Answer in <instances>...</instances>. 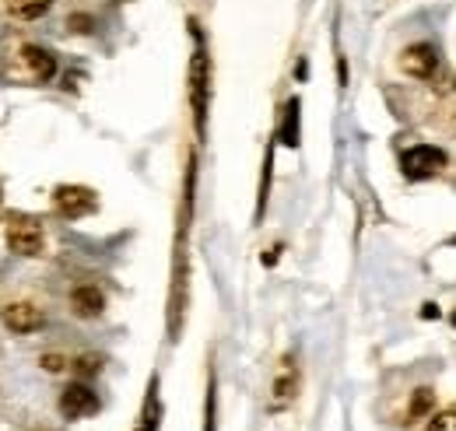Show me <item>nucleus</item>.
<instances>
[{"label":"nucleus","instance_id":"f257e3e1","mask_svg":"<svg viewBox=\"0 0 456 431\" xmlns=\"http://www.w3.org/2000/svg\"><path fill=\"white\" fill-rule=\"evenodd\" d=\"M190 28H193V56H190V74H186V81H190V109H193L197 134H204L208 102H211V56H208V46H204L197 25H190Z\"/></svg>","mask_w":456,"mask_h":431},{"label":"nucleus","instance_id":"f03ea898","mask_svg":"<svg viewBox=\"0 0 456 431\" xmlns=\"http://www.w3.org/2000/svg\"><path fill=\"white\" fill-rule=\"evenodd\" d=\"M4 235H7V249L18 253V256H39L43 246H46V232H43V221L36 215H25V211H14L4 221Z\"/></svg>","mask_w":456,"mask_h":431},{"label":"nucleus","instance_id":"7ed1b4c3","mask_svg":"<svg viewBox=\"0 0 456 431\" xmlns=\"http://www.w3.org/2000/svg\"><path fill=\"white\" fill-rule=\"evenodd\" d=\"M57 74V56L43 46H21L14 53V67H11V77L21 81V85H46L53 81Z\"/></svg>","mask_w":456,"mask_h":431},{"label":"nucleus","instance_id":"20e7f679","mask_svg":"<svg viewBox=\"0 0 456 431\" xmlns=\"http://www.w3.org/2000/svg\"><path fill=\"white\" fill-rule=\"evenodd\" d=\"M99 207V197L95 190L88 186H57L53 190V211L67 221H77V217H88Z\"/></svg>","mask_w":456,"mask_h":431},{"label":"nucleus","instance_id":"39448f33","mask_svg":"<svg viewBox=\"0 0 456 431\" xmlns=\"http://www.w3.org/2000/svg\"><path fill=\"white\" fill-rule=\"evenodd\" d=\"M60 414H63L67 421H85V418L99 414V396H95V389L85 386V382H70V386L60 393Z\"/></svg>","mask_w":456,"mask_h":431},{"label":"nucleus","instance_id":"423d86ee","mask_svg":"<svg viewBox=\"0 0 456 431\" xmlns=\"http://www.w3.org/2000/svg\"><path fill=\"white\" fill-rule=\"evenodd\" d=\"M400 165H403L407 179H432V175H439L446 168V155L439 148H432V144H418V148L403 151Z\"/></svg>","mask_w":456,"mask_h":431},{"label":"nucleus","instance_id":"0eeeda50","mask_svg":"<svg viewBox=\"0 0 456 431\" xmlns=\"http://www.w3.org/2000/svg\"><path fill=\"white\" fill-rule=\"evenodd\" d=\"M436 67H439V53H436V46H428V43L407 46V50L400 53V70H403L407 77H414V81H432V77H436Z\"/></svg>","mask_w":456,"mask_h":431},{"label":"nucleus","instance_id":"6e6552de","mask_svg":"<svg viewBox=\"0 0 456 431\" xmlns=\"http://www.w3.org/2000/svg\"><path fill=\"white\" fill-rule=\"evenodd\" d=\"M4 323H7V329H14V333H36L46 320H43V309L32 305V302H11L4 309Z\"/></svg>","mask_w":456,"mask_h":431},{"label":"nucleus","instance_id":"1a4fd4ad","mask_svg":"<svg viewBox=\"0 0 456 431\" xmlns=\"http://www.w3.org/2000/svg\"><path fill=\"white\" fill-rule=\"evenodd\" d=\"M295 393H298V369H295V358L288 354L285 362H281V369H278V376H274V400H271V411L288 407V403L295 400Z\"/></svg>","mask_w":456,"mask_h":431},{"label":"nucleus","instance_id":"9d476101","mask_svg":"<svg viewBox=\"0 0 456 431\" xmlns=\"http://www.w3.org/2000/svg\"><path fill=\"white\" fill-rule=\"evenodd\" d=\"M70 309H74V316H81V320H95V316L106 309V295H102L95 284H81V288L70 291Z\"/></svg>","mask_w":456,"mask_h":431},{"label":"nucleus","instance_id":"9b49d317","mask_svg":"<svg viewBox=\"0 0 456 431\" xmlns=\"http://www.w3.org/2000/svg\"><path fill=\"white\" fill-rule=\"evenodd\" d=\"M4 4H7V14L21 21H36L53 7V0H4Z\"/></svg>","mask_w":456,"mask_h":431},{"label":"nucleus","instance_id":"f8f14e48","mask_svg":"<svg viewBox=\"0 0 456 431\" xmlns=\"http://www.w3.org/2000/svg\"><path fill=\"white\" fill-rule=\"evenodd\" d=\"M159 414H162V407H159V396H155V382H151V389H148V400H144V414H141V425H137V431H155V428H159Z\"/></svg>","mask_w":456,"mask_h":431},{"label":"nucleus","instance_id":"ddd939ff","mask_svg":"<svg viewBox=\"0 0 456 431\" xmlns=\"http://www.w3.org/2000/svg\"><path fill=\"white\" fill-rule=\"evenodd\" d=\"M432 411V389H418L414 396H411V407H407V418L411 421H418V418H425Z\"/></svg>","mask_w":456,"mask_h":431},{"label":"nucleus","instance_id":"4468645a","mask_svg":"<svg viewBox=\"0 0 456 431\" xmlns=\"http://www.w3.org/2000/svg\"><path fill=\"white\" fill-rule=\"evenodd\" d=\"M295 123H298V102L291 99V102L285 106V144H291V148L298 144V130H295Z\"/></svg>","mask_w":456,"mask_h":431},{"label":"nucleus","instance_id":"2eb2a0df","mask_svg":"<svg viewBox=\"0 0 456 431\" xmlns=\"http://www.w3.org/2000/svg\"><path fill=\"white\" fill-rule=\"evenodd\" d=\"M428 431H456V411H443V414H436L432 418V425Z\"/></svg>","mask_w":456,"mask_h":431},{"label":"nucleus","instance_id":"dca6fc26","mask_svg":"<svg viewBox=\"0 0 456 431\" xmlns=\"http://www.w3.org/2000/svg\"><path fill=\"white\" fill-rule=\"evenodd\" d=\"M74 372L77 376H95L99 372V358H77L74 362Z\"/></svg>","mask_w":456,"mask_h":431},{"label":"nucleus","instance_id":"f3484780","mask_svg":"<svg viewBox=\"0 0 456 431\" xmlns=\"http://www.w3.org/2000/svg\"><path fill=\"white\" fill-rule=\"evenodd\" d=\"M67 365H70V362L60 358V354H43V369H46V372H63Z\"/></svg>","mask_w":456,"mask_h":431},{"label":"nucleus","instance_id":"a211bd4d","mask_svg":"<svg viewBox=\"0 0 456 431\" xmlns=\"http://www.w3.org/2000/svg\"><path fill=\"white\" fill-rule=\"evenodd\" d=\"M453 323H456V316H453Z\"/></svg>","mask_w":456,"mask_h":431}]
</instances>
